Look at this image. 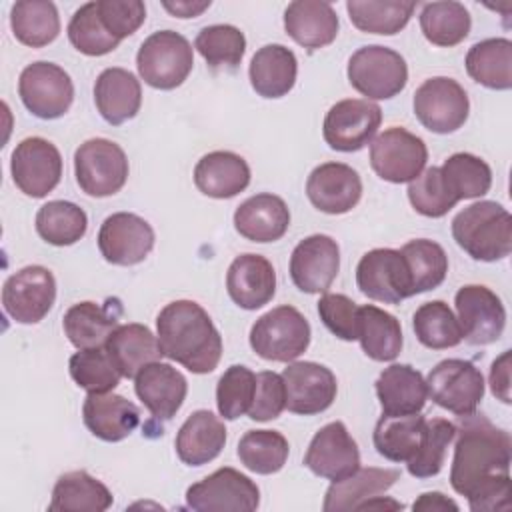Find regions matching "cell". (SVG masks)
<instances>
[{"mask_svg":"<svg viewBox=\"0 0 512 512\" xmlns=\"http://www.w3.org/2000/svg\"><path fill=\"white\" fill-rule=\"evenodd\" d=\"M454 304L462 340L474 346H486L502 336L506 310L496 292L482 284H466L456 292Z\"/></svg>","mask_w":512,"mask_h":512,"instance_id":"e0dca14e","label":"cell"},{"mask_svg":"<svg viewBox=\"0 0 512 512\" xmlns=\"http://www.w3.org/2000/svg\"><path fill=\"white\" fill-rule=\"evenodd\" d=\"M398 508H402L400 502L384 498V496H374V498L366 500L358 510H398Z\"/></svg>","mask_w":512,"mask_h":512,"instance_id":"be15d7a7","label":"cell"},{"mask_svg":"<svg viewBox=\"0 0 512 512\" xmlns=\"http://www.w3.org/2000/svg\"><path fill=\"white\" fill-rule=\"evenodd\" d=\"M226 444V426L210 410L192 412L176 434V454L188 466L212 462Z\"/></svg>","mask_w":512,"mask_h":512,"instance_id":"4dcf8cb0","label":"cell"},{"mask_svg":"<svg viewBox=\"0 0 512 512\" xmlns=\"http://www.w3.org/2000/svg\"><path fill=\"white\" fill-rule=\"evenodd\" d=\"M82 418L96 438L104 442H120L140 424V410L120 394L102 392L84 398Z\"/></svg>","mask_w":512,"mask_h":512,"instance_id":"484cf974","label":"cell"},{"mask_svg":"<svg viewBox=\"0 0 512 512\" xmlns=\"http://www.w3.org/2000/svg\"><path fill=\"white\" fill-rule=\"evenodd\" d=\"M126 152L108 138H90L74 152V174L80 190L94 198L120 192L128 180Z\"/></svg>","mask_w":512,"mask_h":512,"instance_id":"52a82bcc","label":"cell"},{"mask_svg":"<svg viewBox=\"0 0 512 512\" xmlns=\"http://www.w3.org/2000/svg\"><path fill=\"white\" fill-rule=\"evenodd\" d=\"M440 176L456 202L480 198L492 186L490 166L470 152H456L440 166Z\"/></svg>","mask_w":512,"mask_h":512,"instance_id":"ee69618b","label":"cell"},{"mask_svg":"<svg viewBox=\"0 0 512 512\" xmlns=\"http://www.w3.org/2000/svg\"><path fill=\"white\" fill-rule=\"evenodd\" d=\"M290 226V210L276 194H256L246 198L234 212V228L250 242H276Z\"/></svg>","mask_w":512,"mask_h":512,"instance_id":"d4e9b609","label":"cell"},{"mask_svg":"<svg viewBox=\"0 0 512 512\" xmlns=\"http://www.w3.org/2000/svg\"><path fill=\"white\" fill-rule=\"evenodd\" d=\"M304 466L326 480H342L360 468V450L344 422H328L308 444Z\"/></svg>","mask_w":512,"mask_h":512,"instance_id":"d6986e66","label":"cell"},{"mask_svg":"<svg viewBox=\"0 0 512 512\" xmlns=\"http://www.w3.org/2000/svg\"><path fill=\"white\" fill-rule=\"evenodd\" d=\"M338 16L328 2L296 0L284 10V30L300 46L308 50L324 48L338 36Z\"/></svg>","mask_w":512,"mask_h":512,"instance_id":"4316f807","label":"cell"},{"mask_svg":"<svg viewBox=\"0 0 512 512\" xmlns=\"http://www.w3.org/2000/svg\"><path fill=\"white\" fill-rule=\"evenodd\" d=\"M412 510H424V512H444V510H458V504L444 496L442 492H424L420 498L412 504Z\"/></svg>","mask_w":512,"mask_h":512,"instance_id":"94428289","label":"cell"},{"mask_svg":"<svg viewBox=\"0 0 512 512\" xmlns=\"http://www.w3.org/2000/svg\"><path fill=\"white\" fill-rule=\"evenodd\" d=\"M472 20L464 4L454 0L428 2L420 12V30L424 38L442 48L460 44L470 32Z\"/></svg>","mask_w":512,"mask_h":512,"instance_id":"b9f144b4","label":"cell"},{"mask_svg":"<svg viewBox=\"0 0 512 512\" xmlns=\"http://www.w3.org/2000/svg\"><path fill=\"white\" fill-rule=\"evenodd\" d=\"M428 148L424 140L406 128H386L370 142V166L386 182H412L426 166Z\"/></svg>","mask_w":512,"mask_h":512,"instance_id":"7c38bea8","label":"cell"},{"mask_svg":"<svg viewBox=\"0 0 512 512\" xmlns=\"http://www.w3.org/2000/svg\"><path fill=\"white\" fill-rule=\"evenodd\" d=\"M62 326L70 344H74L78 350L104 348L110 334L118 326V316L110 312L108 306L86 300L66 310Z\"/></svg>","mask_w":512,"mask_h":512,"instance_id":"74e56055","label":"cell"},{"mask_svg":"<svg viewBox=\"0 0 512 512\" xmlns=\"http://www.w3.org/2000/svg\"><path fill=\"white\" fill-rule=\"evenodd\" d=\"M288 440L278 430H248L238 442L240 462L256 474H276L288 460Z\"/></svg>","mask_w":512,"mask_h":512,"instance_id":"7dc6e473","label":"cell"},{"mask_svg":"<svg viewBox=\"0 0 512 512\" xmlns=\"http://www.w3.org/2000/svg\"><path fill=\"white\" fill-rule=\"evenodd\" d=\"M306 196L324 214H346L362 198V180L348 164L324 162L310 172Z\"/></svg>","mask_w":512,"mask_h":512,"instance_id":"7402d4cb","label":"cell"},{"mask_svg":"<svg viewBox=\"0 0 512 512\" xmlns=\"http://www.w3.org/2000/svg\"><path fill=\"white\" fill-rule=\"evenodd\" d=\"M408 184H410L408 200H410L412 208L422 216L442 218L456 206L454 196L448 192V188L442 182L438 166H430V168L422 170Z\"/></svg>","mask_w":512,"mask_h":512,"instance_id":"db71d44e","label":"cell"},{"mask_svg":"<svg viewBox=\"0 0 512 512\" xmlns=\"http://www.w3.org/2000/svg\"><path fill=\"white\" fill-rule=\"evenodd\" d=\"M18 94L28 112L42 120H56L70 110L74 84L64 68L40 60L20 72Z\"/></svg>","mask_w":512,"mask_h":512,"instance_id":"ba28073f","label":"cell"},{"mask_svg":"<svg viewBox=\"0 0 512 512\" xmlns=\"http://www.w3.org/2000/svg\"><path fill=\"white\" fill-rule=\"evenodd\" d=\"M340 270L338 242L326 234H312L296 244L290 256V278L300 292L324 294Z\"/></svg>","mask_w":512,"mask_h":512,"instance_id":"ffe728a7","label":"cell"},{"mask_svg":"<svg viewBox=\"0 0 512 512\" xmlns=\"http://www.w3.org/2000/svg\"><path fill=\"white\" fill-rule=\"evenodd\" d=\"M192 66V44L174 30H158L150 34L136 54L140 78L158 90L178 88L192 72Z\"/></svg>","mask_w":512,"mask_h":512,"instance_id":"277c9868","label":"cell"},{"mask_svg":"<svg viewBox=\"0 0 512 512\" xmlns=\"http://www.w3.org/2000/svg\"><path fill=\"white\" fill-rule=\"evenodd\" d=\"M10 172L16 188L30 198H44L62 178L60 150L40 136L24 138L16 144L10 160Z\"/></svg>","mask_w":512,"mask_h":512,"instance_id":"5bb4252c","label":"cell"},{"mask_svg":"<svg viewBox=\"0 0 512 512\" xmlns=\"http://www.w3.org/2000/svg\"><path fill=\"white\" fill-rule=\"evenodd\" d=\"M104 28L116 38L132 36L146 20V6L140 0H94Z\"/></svg>","mask_w":512,"mask_h":512,"instance_id":"11a10c76","label":"cell"},{"mask_svg":"<svg viewBox=\"0 0 512 512\" xmlns=\"http://www.w3.org/2000/svg\"><path fill=\"white\" fill-rule=\"evenodd\" d=\"M456 436V424L446 418H426L422 442L416 454L406 462L408 472L416 478L436 476L446 460V450Z\"/></svg>","mask_w":512,"mask_h":512,"instance_id":"c3c4849f","label":"cell"},{"mask_svg":"<svg viewBox=\"0 0 512 512\" xmlns=\"http://www.w3.org/2000/svg\"><path fill=\"white\" fill-rule=\"evenodd\" d=\"M162 6H164V10H168L176 18H196L204 10L210 8V0H202V2L176 0V2H162Z\"/></svg>","mask_w":512,"mask_h":512,"instance_id":"6125c7cd","label":"cell"},{"mask_svg":"<svg viewBox=\"0 0 512 512\" xmlns=\"http://www.w3.org/2000/svg\"><path fill=\"white\" fill-rule=\"evenodd\" d=\"M374 386L384 416L418 414L428 400L426 380L410 364L384 368Z\"/></svg>","mask_w":512,"mask_h":512,"instance_id":"f1b7e54d","label":"cell"},{"mask_svg":"<svg viewBox=\"0 0 512 512\" xmlns=\"http://www.w3.org/2000/svg\"><path fill=\"white\" fill-rule=\"evenodd\" d=\"M256 394V374L234 364L224 370L216 384V406L224 420H236L250 412Z\"/></svg>","mask_w":512,"mask_h":512,"instance_id":"816d5d0a","label":"cell"},{"mask_svg":"<svg viewBox=\"0 0 512 512\" xmlns=\"http://www.w3.org/2000/svg\"><path fill=\"white\" fill-rule=\"evenodd\" d=\"M400 478L396 468H358L350 476L330 484L324 496V512L358 510L366 500L386 492Z\"/></svg>","mask_w":512,"mask_h":512,"instance_id":"1f68e13d","label":"cell"},{"mask_svg":"<svg viewBox=\"0 0 512 512\" xmlns=\"http://www.w3.org/2000/svg\"><path fill=\"white\" fill-rule=\"evenodd\" d=\"M88 228L86 212L68 200H50L36 212V232L52 246H72L84 238Z\"/></svg>","mask_w":512,"mask_h":512,"instance_id":"7bdbcfd3","label":"cell"},{"mask_svg":"<svg viewBox=\"0 0 512 512\" xmlns=\"http://www.w3.org/2000/svg\"><path fill=\"white\" fill-rule=\"evenodd\" d=\"M14 38L30 48H42L60 34V16L48 0H20L10 10Z\"/></svg>","mask_w":512,"mask_h":512,"instance_id":"f35d334b","label":"cell"},{"mask_svg":"<svg viewBox=\"0 0 512 512\" xmlns=\"http://www.w3.org/2000/svg\"><path fill=\"white\" fill-rule=\"evenodd\" d=\"M280 376L286 388V408L292 414H320L336 400V376L318 362H292Z\"/></svg>","mask_w":512,"mask_h":512,"instance_id":"44dd1931","label":"cell"},{"mask_svg":"<svg viewBox=\"0 0 512 512\" xmlns=\"http://www.w3.org/2000/svg\"><path fill=\"white\" fill-rule=\"evenodd\" d=\"M94 104L112 126L132 120L142 106L140 80L124 68L102 70L94 84Z\"/></svg>","mask_w":512,"mask_h":512,"instance_id":"f546056e","label":"cell"},{"mask_svg":"<svg viewBox=\"0 0 512 512\" xmlns=\"http://www.w3.org/2000/svg\"><path fill=\"white\" fill-rule=\"evenodd\" d=\"M400 254L408 266L414 296L434 290L444 282L448 256L438 242L426 238L410 240L400 248Z\"/></svg>","mask_w":512,"mask_h":512,"instance_id":"f6af8a7d","label":"cell"},{"mask_svg":"<svg viewBox=\"0 0 512 512\" xmlns=\"http://www.w3.org/2000/svg\"><path fill=\"white\" fill-rule=\"evenodd\" d=\"M56 300V280L44 266L32 264L14 272L2 286V306L18 324L40 322Z\"/></svg>","mask_w":512,"mask_h":512,"instance_id":"4fadbf2b","label":"cell"},{"mask_svg":"<svg viewBox=\"0 0 512 512\" xmlns=\"http://www.w3.org/2000/svg\"><path fill=\"white\" fill-rule=\"evenodd\" d=\"M112 502V492L100 480L84 470H72L56 480L48 508L54 512H104Z\"/></svg>","mask_w":512,"mask_h":512,"instance_id":"d590c367","label":"cell"},{"mask_svg":"<svg viewBox=\"0 0 512 512\" xmlns=\"http://www.w3.org/2000/svg\"><path fill=\"white\" fill-rule=\"evenodd\" d=\"M416 2L404 0H348L350 22L368 34L392 36L400 32L414 14Z\"/></svg>","mask_w":512,"mask_h":512,"instance_id":"60d3db41","label":"cell"},{"mask_svg":"<svg viewBox=\"0 0 512 512\" xmlns=\"http://www.w3.org/2000/svg\"><path fill=\"white\" fill-rule=\"evenodd\" d=\"M470 78L490 90L512 88V42L508 38H486L466 54Z\"/></svg>","mask_w":512,"mask_h":512,"instance_id":"8d00e7d4","label":"cell"},{"mask_svg":"<svg viewBox=\"0 0 512 512\" xmlns=\"http://www.w3.org/2000/svg\"><path fill=\"white\" fill-rule=\"evenodd\" d=\"M510 350H504L490 366V390L492 394L502 400L504 404H510Z\"/></svg>","mask_w":512,"mask_h":512,"instance_id":"91938a15","label":"cell"},{"mask_svg":"<svg viewBox=\"0 0 512 512\" xmlns=\"http://www.w3.org/2000/svg\"><path fill=\"white\" fill-rule=\"evenodd\" d=\"M68 40L70 44L86 54V56H104L118 48L120 40H116L102 24L96 2L82 4L68 24Z\"/></svg>","mask_w":512,"mask_h":512,"instance_id":"f5cc1de1","label":"cell"},{"mask_svg":"<svg viewBox=\"0 0 512 512\" xmlns=\"http://www.w3.org/2000/svg\"><path fill=\"white\" fill-rule=\"evenodd\" d=\"M134 392L156 420H170L184 404L188 382L168 362H150L134 376Z\"/></svg>","mask_w":512,"mask_h":512,"instance_id":"603a6c76","label":"cell"},{"mask_svg":"<svg viewBox=\"0 0 512 512\" xmlns=\"http://www.w3.org/2000/svg\"><path fill=\"white\" fill-rule=\"evenodd\" d=\"M156 336L166 358L192 374L212 372L222 358V336L194 300H174L156 318Z\"/></svg>","mask_w":512,"mask_h":512,"instance_id":"7a4b0ae2","label":"cell"},{"mask_svg":"<svg viewBox=\"0 0 512 512\" xmlns=\"http://www.w3.org/2000/svg\"><path fill=\"white\" fill-rule=\"evenodd\" d=\"M346 74L352 88L370 100L394 98L408 82L404 56L380 44L358 48L348 60Z\"/></svg>","mask_w":512,"mask_h":512,"instance_id":"5b68a950","label":"cell"},{"mask_svg":"<svg viewBox=\"0 0 512 512\" xmlns=\"http://www.w3.org/2000/svg\"><path fill=\"white\" fill-rule=\"evenodd\" d=\"M226 290L236 306L244 310H258L274 298V266L260 254H240L228 266Z\"/></svg>","mask_w":512,"mask_h":512,"instance_id":"cb8c5ba5","label":"cell"},{"mask_svg":"<svg viewBox=\"0 0 512 512\" xmlns=\"http://www.w3.org/2000/svg\"><path fill=\"white\" fill-rule=\"evenodd\" d=\"M286 408V388L280 374L264 370L256 374V394L248 416L256 422H268L282 414Z\"/></svg>","mask_w":512,"mask_h":512,"instance_id":"6f0895ef","label":"cell"},{"mask_svg":"<svg viewBox=\"0 0 512 512\" xmlns=\"http://www.w3.org/2000/svg\"><path fill=\"white\" fill-rule=\"evenodd\" d=\"M418 342L432 350L454 348L462 342V330L452 308L444 300L424 302L412 316Z\"/></svg>","mask_w":512,"mask_h":512,"instance_id":"bcb514c9","label":"cell"},{"mask_svg":"<svg viewBox=\"0 0 512 512\" xmlns=\"http://www.w3.org/2000/svg\"><path fill=\"white\" fill-rule=\"evenodd\" d=\"M68 370L76 386H80L88 394L112 392L122 378L106 348L78 350L70 356Z\"/></svg>","mask_w":512,"mask_h":512,"instance_id":"681fc988","label":"cell"},{"mask_svg":"<svg viewBox=\"0 0 512 512\" xmlns=\"http://www.w3.org/2000/svg\"><path fill=\"white\" fill-rule=\"evenodd\" d=\"M426 390L430 400L440 408L456 416H466L476 412L484 398V376L472 362L448 358L430 370Z\"/></svg>","mask_w":512,"mask_h":512,"instance_id":"9c48e42d","label":"cell"},{"mask_svg":"<svg viewBox=\"0 0 512 512\" xmlns=\"http://www.w3.org/2000/svg\"><path fill=\"white\" fill-rule=\"evenodd\" d=\"M452 236L470 258L496 262L512 252V216L502 204L480 200L454 216Z\"/></svg>","mask_w":512,"mask_h":512,"instance_id":"3957f363","label":"cell"},{"mask_svg":"<svg viewBox=\"0 0 512 512\" xmlns=\"http://www.w3.org/2000/svg\"><path fill=\"white\" fill-rule=\"evenodd\" d=\"M356 286L370 300L400 304L414 296L408 266L394 248H374L356 266Z\"/></svg>","mask_w":512,"mask_h":512,"instance_id":"2e32d148","label":"cell"},{"mask_svg":"<svg viewBox=\"0 0 512 512\" xmlns=\"http://www.w3.org/2000/svg\"><path fill=\"white\" fill-rule=\"evenodd\" d=\"M310 344V324L294 306H276L250 328L252 350L270 362H292Z\"/></svg>","mask_w":512,"mask_h":512,"instance_id":"8992f818","label":"cell"},{"mask_svg":"<svg viewBox=\"0 0 512 512\" xmlns=\"http://www.w3.org/2000/svg\"><path fill=\"white\" fill-rule=\"evenodd\" d=\"M152 226L132 212L110 214L98 230V250L116 266L140 264L154 248Z\"/></svg>","mask_w":512,"mask_h":512,"instance_id":"ac0fdd59","label":"cell"},{"mask_svg":"<svg viewBox=\"0 0 512 512\" xmlns=\"http://www.w3.org/2000/svg\"><path fill=\"white\" fill-rule=\"evenodd\" d=\"M382 122L378 104L362 98L340 100L324 116L322 136L332 150L356 152L372 142Z\"/></svg>","mask_w":512,"mask_h":512,"instance_id":"9a60e30c","label":"cell"},{"mask_svg":"<svg viewBox=\"0 0 512 512\" xmlns=\"http://www.w3.org/2000/svg\"><path fill=\"white\" fill-rule=\"evenodd\" d=\"M194 184L204 196L218 200L232 198L248 188L250 166L236 152L214 150L196 162Z\"/></svg>","mask_w":512,"mask_h":512,"instance_id":"83f0119b","label":"cell"},{"mask_svg":"<svg viewBox=\"0 0 512 512\" xmlns=\"http://www.w3.org/2000/svg\"><path fill=\"white\" fill-rule=\"evenodd\" d=\"M468 112V94L454 78H428L414 92V114L418 122L430 132H456L468 120Z\"/></svg>","mask_w":512,"mask_h":512,"instance_id":"30bf717a","label":"cell"},{"mask_svg":"<svg viewBox=\"0 0 512 512\" xmlns=\"http://www.w3.org/2000/svg\"><path fill=\"white\" fill-rule=\"evenodd\" d=\"M298 62L290 48L282 44H266L256 50L250 60V84L262 98H282L294 84Z\"/></svg>","mask_w":512,"mask_h":512,"instance_id":"836d02e7","label":"cell"},{"mask_svg":"<svg viewBox=\"0 0 512 512\" xmlns=\"http://www.w3.org/2000/svg\"><path fill=\"white\" fill-rule=\"evenodd\" d=\"M318 314L324 326L340 340H356L358 328V304L346 294L324 292L318 300Z\"/></svg>","mask_w":512,"mask_h":512,"instance_id":"9f6ffc18","label":"cell"},{"mask_svg":"<svg viewBox=\"0 0 512 512\" xmlns=\"http://www.w3.org/2000/svg\"><path fill=\"white\" fill-rule=\"evenodd\" d=\"M450 466V484L460 496H470L482 484L510 474V434L484 414L460 416Z\"/></svg>","mask_w":512,"mask_h":512,"instance_id":"6da1fadb","label":"cell"},{"mask_svg":"<svg viewBox=\"0 0 512 512\" xmlns=\"http://www.w3.org/2000/svg\"><path fill=\"white\" fill-rule=\"evenodd\" d=\"M104 348L124 378H134L146 364L164 356L158 336H154L148 326L138 322L118 324Z\"/></svg>","mask_w":512,"mask_h":512,"instance_id":"d6a6232c","label":"cell"},{"mask_svg":"<svg viewBox=\"0 0 512 512\" xmlns=\"http://www.w3.org/2000/svg\"><path fill=\"white\" fill-rule=\"evenodd\" d=\"M356 340H360L368 358L376 362H390L402 350V328L390 312L374 304L358 306Z\"/></svg>","mask_w":512,"mask_h":512,"instance_id":"e575fe53","label":"cell"},{"mask_svg":"<svg viewBox=\"0 0 512 512\" xmlns=\"http://www.w3.org/2000/svg\"><path fill=\"white\" fill-rule=\"evenodd\" d=\"M468 506L472 512H494V510H510V474L498 476L486 484H482L476 492L468 496Z\"/></svg>","mask_w":512,"mask_h":512,"instance_id":"680465c9","label":"cell"},{"mask_svg":"<svg viewBox=\"0 0 512 512\" xmlns=\"http://www.w3.org/2000/svg\"><path fill=\"white\" fill-rule=\"evenodd\" d=\"M426 418L418 414L408 416H380L374 428V448L380 456H384L390 462H408L424 434Z\"/></svg>","mask_w":512,"mask_h":512,"instance_id":"ab89813d","label":"cell"},{"mask_svg":"<svg viewBox=\"0 0 512 512\" xmlns=\"http://www.w3.org/2000/svg\"><path fill=\"white\" fill-rule=\"evenodd\" d=\"M194 48L212 68H236L246 52V38L232 24H212L198 32Z\"/></svg>","mask_w":512,"mask_h":512,"instance_id":"f907efd6","label":"cell"},{"mask_svg":"<svg viewBox=\"0 0 512 512\" xmlns=\"http://www.w3.org/2000/svg\"><path fill=\"white\" fill-rule=\"evenodd\" d=\"M186 504L196 512H252L260 490L246 474L224 466L186 490Z\"/></svg>","mask_w":512,"mask_h":512,"instance_id":"8fae6325","label":"cell"}]
</instances>
